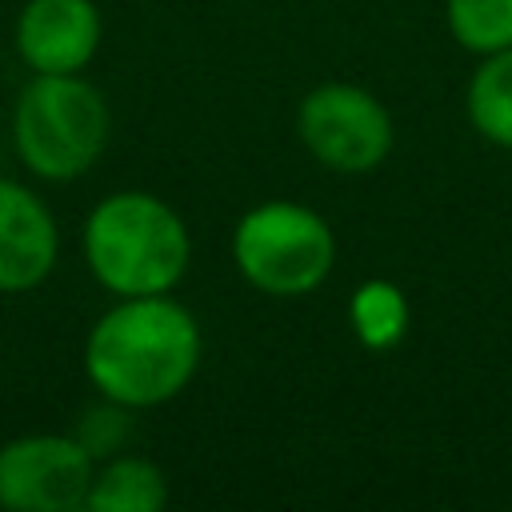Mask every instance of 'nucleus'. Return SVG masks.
<instances>
[{"mask_svg":"<svg viewBox=\"0 0 512 512\" xmlns=\"http://www.w3.org/2000/svg\"><path fill=\"white\" fill-rule=\"evenodd\" d=\"M348 320L364 348L388 352L408 332V296L392 280H364L348 300Z\"/></svg>","mask_w":512,"mask_h":512,"instance_id":"obj_11","label":"nucleus"},{"mask_svg":"<svg viewBox=\"0 0 512 512\" xmlns=\"http://www.w3.org/2000/svg\"><path fill=\"white\" fill-rule=\"evenodd\" d=\"M60 232L40 196L0 180V292H28L56 268Z\"/></svg>","mask_w":512,"mask_h":512,"instance_id":"obj_8","label":"nucleus"},{"mask_svg":"<svg viewBox=\"0 0 512 512\" xmlns=\"http://www.w3.org/2000/svg\"><path fill=\"white\" fill-rule=\"evenodd\" d=\"M84 260L116 296H160L184 280L192 236L160 196L112 192L88 212Z\"/></svg>","mask_w":512,"mask_h":512,"instance_id":"obj_2","label":"nucleus"},{"mask_svg":"<svg viewBox=\"0 0 512 512\" xmlns=\"http://www.w3.org/2000/svg\"><path fill=\"white\" fill-rule=\"evenodd\" d=\"M200 364L196 316L160 296H120L84 344V372L96 392L124 408H156L184 392Z\"/></svg>","mask_w":512,"mask_h":512,"instance_id":"obj_1","label":"nucleus"},{"mask_svg":"<svg viewBox=\"0 0 512 512\" xmlns=\"http://www.w3.org/2000/svg\"><path fill=\"white\" fill-rule=\"evenodd\" d=\"M108 104L80 72H36L16 100V152L44 180H72L96 164L108 144Z\"/></svg>","mask_w":512,"mask_h":512,"instance_id":"obj_3","label":"nucleus"},{"mask_svg":"<svg viewBox=\"0 0 512 512\" xmlns=\"http://www.w3.org/2000/svg\"><path fill=\"white\" fill-rule=\"evenodd\" d=\"M232 256L252 288L268 296H308L336 264V236L308 204L268 200L240 216Z\"/></svg>","mask_w":512,"mask_h":512,"instance_id":"obj_4","label":"nucleus"},{"mask_svg":"<svg viewBox=\"0 0 512 512\" xmlns=\"http://www.w3.org/2000/svg\"><path fill=\"white\" fill-rule=\"evenodd\" d=\"M444 20L452 40L476 56L512 48V0H444Z\"/></svg>","mask_w":512,"mask_h":512,"instance_id":"obj_12","label":"nucleus"},{"mask_svg":"<svg viewBox=\"0 0 512 512\" xmlns=\"http://www.w3.org/2000/svg\"><path fill=\"white\" fill-rule=\"evenodd\" d=\"M168 504V480L152 460L120 456L92 476L84 508L92 512H160Z\"/></svg>","mask_w":512,"mask_h":512,"instance_id":"obj_9","label":"nucleus"},{"mask_svg":"<svg viewBox=\"0 0 512 512\" xmlns=\"http://www.w3.org/2000/svg\"><path fill=\"white\" fill-rule=\"evenodd\" d=\"M108 404H112V400H108ZM128 412H132V408H124V404L84 412V424L76 428V440L88 448V456H92V460H96V456H112V452H116V444H120V440H124V432H128Z\"/></svg>","mask_w":512,"mask_h":512,"instance_id":"obj_13","label":"nucleus"},{"mask_svg":"<svg viewBox=\"0 0 512 512\" xmlns=\"http://www.w3.org/2000/svg\"><path fill=\"white\" fill-rule=\"evenodd\" d=\"M464 108L488 144L512 148V48L480 56L464 92Z\"/></svg>","mask_w":512,"mask_h":512,"instance_id":"obj_10","label":"nucleus"},{"mask_svg":"<svg viewBox=\"0 0 512 512\" xmlns=\"http://www.w3.org/2000/svg\"><path fill=\"white\" fill-rule=\"evenodd\" d=\"M296 128L304 148L332 172H372L392 152V116L360 84H320L300 100Z\"/></svg>","mask_w":512,"mask_h":512,"instance_id":"obj_5","label":"nucleus"},{"mask_svg":"<svg viewBox=\"0 0 512 512\" xmlns=\"http://www.w3.org/2000/svg\"><path fill=\"white\" fill-rule=\"evenodd\" d=\"M100 48V12L92 0H28L16 20V52L32 72H84Z\"/></svg>","mask_w":512,"mask_h":512,"instance_id":"obj_7","label":"nucleus"},{"mask_svg":"<svg viewBox=\"0 0 512 512\" xmlns=\"http://www.w3.org/2000/svg\"><path fill=\"white\" fill-rule=\"evenodd\" d=\"M92 476V456L76 436L36 432L0 448V504L12 512L84 508Z\"/></svg>","mask_w":512,"mask_h":512,"instance_id":"obj_6","label":"nucleus"}]
</instances>
